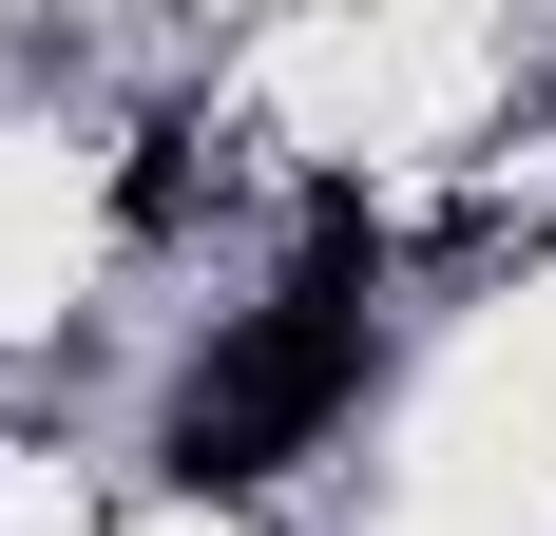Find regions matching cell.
I'll use <instances>...</instances> for the list:
<instances>
[{
	"label": "cell",
	"instance_id": "6da1fadb",
	"mask_svg": "<svg viewBox=\"0 0 556 536\" xmlns=\"http://www.w3.org/2000/svg\"><path fill=\"white\" fill-rule=\"evenodd\" d=\"M345 403H365V307H345V288H288V307H250L212 365L173 383V480L250 498V480H288Z\"/></svg>",
	"mask_w": 556,
	"mask_h": 536
}]
</instances>
